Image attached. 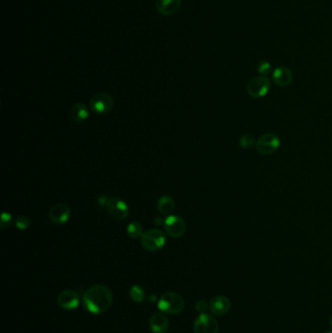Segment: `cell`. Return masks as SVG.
<instances>
[{
    "mask_svg": "<svg viewBox=\"0 0 332 333\" xmlns=\"http://www.w3.org/2000/svg\"><path fill=\"white\" fill-rule=\"evenodd\" d=\"M113 295L111 291L103 286L96 285L89 288L83 295L84 307L92 314L105 312L112 304Z\"/></svg>",
    "mask_w": 332,
    "mask_h": 333,
    "instance_id": "6da1fadb",
    "label": "cell"
},
{
    "mask_svg": "<svg viewBox=\"0 0 332 333\" xmlns=\"http://www.w3.org/2000/svg\"><path fill=\"white\" fill-rule=\"evenodd\" d=\"M158 308L164 313H180L184 308V300L176 293L167 292L160 296L158 300Z\"/></svg>",
    "mask_w": 332,
    "mask_h": 333,
    "instance_id": "7a4b0ae2",
    "label": "cell"
},
{
    "mask_svg": "<svg viewBox=\"0 0 332 333\" xmlns=\"http://www.w3.org/2000/svg\"><path fill=\"white\" fill-rule=\"evenodd\" d=\"M140 243L144 250L148 252H157L166 244V235L160 229H149L144 231L140 237Z\"/></svg>",
    "mask_w": 332,
    "mask_h": 333,
    "instance_id": "3957f363",
    "label": "cell"
},
{
    "mask_svg": "<svg viewBox=\"0 0 332 333\" xmlns=\"http://www.w3.org/2000/svg\"><path fill=\"white\" fill-rule=\"evenodd\" d=\"M271 88V82L267 76H256L251 79L247 85L248 94L254 98L265 97Z\"/></svg>",
    "mask_w": 332,
    "mask_h": 333,
    "instance_id": "277c9868",
    "label": "cell"
},
{
    "mask_svg": "<svg viewBox=\"0 0 332 333\" xmlns=\"http://www.w3.org/2000/svg\"><path fill=\"white\" fill-rule=\"evenodd\" d=\"M280 138L273 133H266L258 137L255 143L256 151L261 155H270L280 147Z\"/></svg>",
    "mask_w": 332,
    "mask_h": 333,
    "instance_id": "5b68a950",
    "label": "cell"
},
{
    "mask_svg": "<svg viewBox=\"0 0 332 333\" xmlns=\"http://www.w3.org/2000/svg\"><path fill=\"white\" fill-rule=\"evenodd\" d=\"M104 209L109 216L115 220H124L129 216L128 205L118 197H109L104 206Z\"/></svg>",
    "mask_w": 332,
    "mask_h": 333,
    "instance_id": "8992f818",
    "label": "cell"
},
{
    "mask_svg": "<svg viewBox=\"0 0 332 333\" xmlns=\"http://www.w3.org/2000/svg\"><path fill=\"white\" fill-rule=\"evenodd\" d=\"M113 98L106 93H98L90 99V107L97 114H105L113 108Z\"/></svg>",
    "mask_w": 332,
    "mask_h": 333,
    "instance_id": "52a82bcc",
    "label": "cell"
},
{
    "mask_svg": "<svg viewBox=\"0 0 332 333\" xmlns=\"http://www.w3.org/2000/svg\"><path fill=\"white\" fill-rule=\"evenodd\" d=\"M194 333H218V323L210 314L201 313L194 321Z\"/></svg>",
    "mask_w": 332,
    "mask_h": 333,
    "instance_id": "ba28073f",
    "label": "cell"
},
{
    "mask_svg": "<svg viewBox=\"0 0 332 333\" xmlns=\"http://www.w3.org/2000/svg\"><path fill=\"white\" fill-rule=\"evenodd\" d=\"M164 227L167 234L173 238H180L186 231V224L180 216H168L165 219Z\"/></svg>",
    "mask_w": 332,
    "mask_h": 333,
    "instance_id": "9c48e42d",
    "label": "cell"
},
{
    "mask_svg": "<svg viewBox=\"0 0 332 333\" xmlns=\"http://www.w3.org/2000/svg\"><path fill=\"white\" fill-rule=\"evenodd\" d=\"M71 216V210L66 204H57L49 212V218L55 224L65 223Z\"/></svg>",
    "mask_w": 332,
    "mask_h": 333,
    "instance_id": "30bf717a",
    "label": "cell"
},
{
    "mask_svg": "<svg viewBox=\"0 0 332 333\" xmlns=\"http://www.w3.org/2000/svg\"><path fill=\"white\" fill-rule=\"evenodd\" d=\"M58 304L64 310L75 309L79 305V294L73 290L62 291L58 296Z\"/></svg>",
    "mask_w": 332,
    "mask_h": 333,
    "instance_id": "8fae6325",
    "label": "cell"
},
{
    "mask_svg": "<svg viewBox=\"0 0 332 333\" xmlns=\"http://www.w3.org/2000/svg\"><path fill=\"white\" fill-rule=\"evenodd\" d=\"M211 312L216 316H222L227 313L231 308V301L225 295H216L209 303Z\"/></svg>",
    "mask_w": 332,
    "mask_h": 333,
    "instance_id": "7c38bea8",
    "label": "cell"
},
{
    "mask_svg": "<svg viewBox=\"0 0 332 333\" xmlns=\"http://www.w3.org/2000/svg\"><path fill=\"white\" fill-rule=\"evenodd\" d=\"M293 80V72L287 67H278L272 73V81L278 87H288Z\"/></svg>",
    "mask_w": 332,
    "mask_h": 333,
    "instance_id": "4fadbf2b",
    "label": "cell"
},
{
    "mask_svg": "<svg viewBox=\"0 0 332 333\" xmlns=\"http://www.w3.org/2000/svg\"><path fill=\"white\" fill-rule=\"evenodd\" d=\"M180 0H156V10L162 16L175 15L179 10Z\"/></svg>",
    "mask_w": 332,
    "mask_h": 333,
    "instance_id": "5bb4252c",
    "label": "cell"
},
{
    "mask_svg": "<svg viewBox=\"0 0 332 333\" xmlns=\"http://www.w3.org/2000/svg\"><path fill=\"white\" fill-rule=\"evenodd\" d=\"M149 326L154 333H165L169 329L170 322L164 314L155 313L149 320Z\"/></svg>",
    "mask_w": 332,
    "mask_h": 333,
    "instance_id": "9a60e30c",
    "label": "cell"
},
{
    "mask_svg": "<svg viewBox=\"0 0 332 333\" xmlns=\"http://www.w3.org/2000/svg\"><path fill=\"white\" fill-rule=\"evenodd\" d=\"M69 116L74 122H84L89 117V109L84 103H76L70 108Z\"/></svg>",
    "mask_w": 332,
    "mask_h": 333,
    "instance_id": "2e32d148",
    "label": "cell"
},
{
    "mask_svg": "<svg viewBox=\"0 0 332 333\" xmlns=\"http://www.w3.org/2000/svg\"><path fill=\"white\" fill-rule=\"evenodd\" d=\"M157 208L160 214L170 215L174 212L176 208V204L172 197L162 196L157 202Z\"/></svg>",
    "mask_w": 332,
    "mask_h": 333,
    "instance_id": "e0dca14e",
    "label": "cell"
},
{
    "mask_svg": "<svg viewBox=\"0 0 332 333\" xmlns=\"http://www.w3.org/2000/svg\"><path fill=\"white\" fill-rule=\"evenodd\" d=\"M127 234L131 238H140L142 234H143V227L140 223H138L137 221L132 222L128 225L127 227Z\"/></svg>",
    "mask_w": 332,
    "mask_h": 333,
    "instance_id": "ac0fdd59",
    "label": "cell"
},
{
    "mask_svg": "<svg viewBox=\"0 0 332 333\" xmlns=\"http://www.w3.org/2000/svg\"><path fill=\"white\" fill-rule=\"evenodd\" d=\"M130 297L137 303H142L145 298V294L141 287L135 285L130 290Z\"/></svg>",
    "mask_w": 332,
    "mask_h": 333,
    "instance_id": "d6986e66",
    "label": "cell"
},
{
    "mask_svg": "<svg viewBox=\"0 0 332 333\" xmlns=\"http://www.w3.org/2000/svg\"><path fill=\"white\" fill-rule=\"evenodd\" d=\"M255 143L256 140L251 134H245L239 138V144L244 149H251L252 147L255 146Z\"/></svg>",
    "mask_w": 332,
    "mask_h": 333,
    "instance_id": "ffe728a7",
    "label": "cell"
},
{
    "mask_svg": "<svg viewBox=\"0 0 332 333\" xmlns=\"http://www.w3.org/2000/svg\"><path fill=\"white\" fill-rule=\"evenodd\" d=\"M256 69H257V72L262 75V76H267L268 74L271 73V69H272V66H271V63L267 60H260L258 63H257V66H256Z\"/></svg>",
    "mask_w": 332,
    "mask_h": 333,
    "instance_id": "44dd1931",
    "label": "cell"
},
{
    "mask_svg": "<svg viewBox=\"0 0 332 333\" xmlns=\"http://www.w3.org/2000/svg\"><path fill=\"white\" fill-rule=\"evenodd\" d=\"M15 224L18 229L26 230L30 226V219L25 216H19L15 219Z\"/></svg>",
    "mask_w": 332,
    "mask_h": 333,
    "instance_id": "7402d4cb",
    "label": "cell"
},
{
    "mask_svg": "<svg viewBox=\"0 0 332 333\" xmlns=\"http://www.w3.org/2000/svg\"><path fill=\"white\" fill-rule=\"evenodd\" d=\"M14 221L13 216L10 213H6L4 212L1 216V221H0V225H1V229H6L7 227H9Z\"/></svg>",
    "mask_w": 332,
    "mask_h": 333,
    "instance_id": "603a6c76",
    "label": "cell"
},
{
    "mask_svg": "<svg viewBox=\"0 0 332 333\" xmlns=\"http://www.w3.org/2000/svg\"><path fill=\"white\" fill-rule=\"evenodd\" d=\"M196 310L200 313H205V311L209 308V304L206 300H199L195 304Z\"/></svg>",
    "mask_w": 332,
    "mask_h": 333,
    "instance_id": "cb8c5ba5",
    "label": "cell"
},
{
    "mask_svg": "<svg viewBox=\"0 0 332 333\" xmlns=\"http://www.w3.org/2000/svg\"><path fill=\"white\" fill-rule=\"evenodd\" d=\"M107 199H108V198H106L105 196L99 197V198H98V205L101 206L102 208H104V206H105V204H106V202H107Z\"/></svg>",
    "mask_w": 332,
    "mask_h": 333,
    "instance_id": "d4e9b609",
    "label": "cell"
},
{
    "mask_svg": "<svg viewBox=\"0 0 332 333\" xmlns=\"http://www.w3.org/2000/svg\"><path fill=\"white\" fill-rule=\"evenodd\" d=\"M154 223H155V224H157V225H160V224H164V223H165V220H164L163 218H161V217L157 216V217H155V219H154Z\"/></svg>",
    "mask_w": 332,
    "mask_h": 333,
    "instance_id": "484cf974",
    "label": "cell"
},
{
    "mask_svg": "<svg viewBox=\"0 0 332 333\" xmlns=\"http://www.w3.org/2000/svg\"><path fill=\"white\" fill-rule=\"evenodd\" d=\"M330 326H331V328H332V315L331 316V318H330Z\"/></svg>",
    "mask_w": 332,
    "mask_h": 333,
    "instance_id": "4316f807",
    "label": "cell"
},
{
    "mask_svg": "<svg viewBox=\"0 0 332 333\" xmlns=\"http://www.w3.org/2000/svg\"><path fill=\"white\" fill-rule=\"evenodd\" d=\"M326 333H332V331H330V332H327Z\"/></svg>",
    "mask_w": 332,
    "mask_h": 333,
    "instance_id": "83f0119b",
    "label": "cell"
}]
</instances>
